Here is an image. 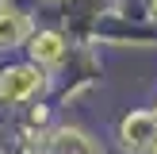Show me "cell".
<instances>
[{
  "label": "cell",
  "mask_w": 157,
  "mask_h": 154,
  "mask_svg": "<svg viewBox=\"0 0 157 154\" xmlns=\"http://www.w3.org/2000/svg\"><path fill=\"white\" fill-rule=\"evenodd\" d=\"M153 12H157V0H153Z\"/></svg>",
  "instance_id": "5b68a950"
},
{
  "label": "cell",
  "mask_w": 157,
  "mask_h": 154,
  "mask_svg": "<svg viewBox=\"0 0 157 154\" xmlns=\"http://www.w3.org/2000/svg\"><path fill=\"white\" fill-rule=\"evenodd\" d=\"M35 85H38L35 69H8V73L0 77V96L4 100H19V96H27Z\"/></svg>",
  "instance_id": "6da1fadb"
},
{
  "label": "cell",
  "mask_w": 157,
  "mask_h": 154,
  "mask_svg": "<svg viewBox=\"0 0 157 154\" xmlns=\"http://www.w3.org/2000/svg\"><path fill=\"white\" fill-rule=\"evenodd\" d=\"M31 54H35L38 62H58L61 58V38L58 35H38L35 46H31Z\"/></svg>",
  "instance_id": "3957f363"
},
{
  "label": "cell",
  "mask_w": 157,
  "mask_h": 154,
  "mask_svg": "<svg viewBox=\"0 0 157 154\" xmlns=\"http://www.w3.org/2000/svg\"><path fill=\"white\" fill-rule=\"evenodd\" d=\"M146 139H153V116H130L123 123V143L127 146H146Z\"/></svg>",
  "instance_id": "7a4b0ae2"
},
{
  "label": "cell",
  "mask_w": 157,
  "mask_h": 154,
  "mask_svg": "<svg viewBox=\"0 0 157 154\" xmlns=\"http://www.w3.org/2000/svg\"><path fill=\"white\" fill-rule=\"evenodd\" d=\"M19 35H23V15L0 12V43H15Z\"/></svg>",
  "instance_id": "277c9868"
}]
</instances>
